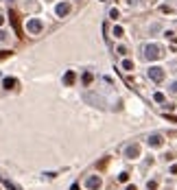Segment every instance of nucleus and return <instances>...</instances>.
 <instances>
[{
    "mask_svg": "<svg viewBox=\"0 0 177 190\" xmlns=\"http://www.w3.org/2000/svg\"><path fill=\"white\" fill-rule=\"evenodd\" d=\"M162 57V48L157 46V44H146L144 46V59H160Z\"/></svg>",
    "mask_w": 177,
    "mask_h": 190,
    "instance_id": "f257e3e1",
    "label": "nucleus"
},
{
    "mask_svg": "<svg viewBox=\"0 0 177 190\" xmlns=\"http://www.w3.org/2000/svg\"><path fill=\"white\" fill-rule=\"evenodd\" d=\"M149 79L155 81V83H162V81H164V68L151 66V68H149Z\"/></svg>",
    "mask_w": 177,
    "mask_h": 190,
    "instance_id": "f03ea898",
    "label": "nucleus"
},
{
    "mask_svg": "<svg viewBox=\"0 0 177 190\" xmlns=\"http://www.w3.org/2000/svg\"><path fill=\"white\" fill-rule=\"evenodd\" d=\"M26 29H29V33H33V35H37L42 29H44V24L40 22V20H31L29 24H26Z\"/></svg>",
    "mask_w": 177,
    "mask_h": 190,
    "instance_id": "7ed1b4c3",
    "label": "nucleus"
},
{
    "mask_svg": "<svg viewBox=\"0 0 177 190\" xmlns=\"http://www.w3.org/2000/svg\"><path fill=\"white\" fill-rule=\"evenodd\" d=\"M164 144V138L160 133H153V135H149V147H162Z\"/></svg>",
    "mask_w": 177,
    "mask_h": 190,
    "instance_id": "20e7f679",
    "label": "nucleus"
},
{
    "mask_svg": "<svg viewBox=\"0 0 177 190\" xmlns=\"http://www.w3.org/2000/svg\"><path fill=\"white\" fill-rule=\"evenodd\" d=\"M85 186H88L90 190H98V188H101V179H98L96 175H92V177H88V182H85Z\"/></svg>",
    "mask_w": 177,
    "mask_h": 190,
    "instance_id": "39448f33",
    "label": "nucleus"
},
{
    "mask_svg": "<svg viewBox=\"0 0 177 190\" xmlns=\"http://www.w3.org/2000/svg\"><path fill=\"white\" fill-rule=\"evenodd\" d=\"M125 155H127V157H131V160L138 157V155H140V147H138V144H131V147H127V149H125Z\"/></svg>",
    "mask_w": 177,
    "mask_h": 190,
    "instance_id": "423d86ee",
    "label": "nucleus"
},
{
    "mask_svg": "<svg viewBox=\"0 0 177 190\" xmlns=\"http://www.w3.org/2000/svg\"><path fill=\"white\" fill-rule=\"evenodd\" d=\"M68 13H70V5H68V2L57 5V15H61V17H63V15H68Z\"/></svg>",
    "mask_w": 177,
    "mask_h": 190,
    "instance_id": "0eeeda50",
    "label": "nucleus"
},
{
    "mask_svg": "<svg viewBox=\"0 0 177 190\" xmlns=\"http://www.w3.org/2000/svg\"><path fill=\"white\" fill-rule=\"evenodd\" d=\"M0 184H2V186H5L7 190H20V188H18V186H15L13 182H9V179H2V177H0Z\"/></svg>",
    "mask_w": 177,
    "mask_h": 190,
    "instance_id": "6e6552de",
    "label": "nucleus"
},
{
    "mask_svg": "<svg viewBox=\"0 0 177 190\" xmlns=\"http://www.w3.org/2000/svg\"><path fill=\"white\" fill-rule=\"evenodd\" d=\"M74 79H77V77H74V72L70 70V72H66V77H63V83H66V85H72Z\"/></svg>",
    "mask_w": 177,
    "mask_h": 190,
    "instance_id": "1a4fd4ad",
    "label": "nucleus"
},
{
    "mask_svg": "<svg viewBox=\"0 0 177 190\" xmlns=\"http://www.w3.org/2000/svg\"><path fill=\"white\" fill-rule=\"evenodd\" d=\"M15 83H18V81H15V79H11V77H9V79H5V87H7V90H11Z\"/></svg>",
    "mask_w": 177,
    "mask_h": 190,
    "instance_id": "9d476101",
    "label": "nucleus"
},
{
    "mask_svg": "<svg viewBox=\"0 0 177 190\" xmlns=\"http://www.w3.org/2000/svg\"><path fill=\"white\" fill-rule=\"evenodd\" d=\"M123 70H134V61L131 59H125L123 61Z\"/></svg>",
    "mask_w": 177,
    "mask_h": 190,
    "instance_id": "9b49d317",
    "label": "nucleus"
},
{
    "mask_svg": "<svg viewBox=\"0 0 177 190\" xmlns=\"http://www.w3.org/2000/svg\"><path fill=\"white\" fill-rule=\"evenodd\" d=\"M114 35L116 37H123V26H114Z\"/></svg>",
    "mask_w": 177,
    "mask_h": 190,
    "instance_id": "f8f14e48",
    "label": "nucleus"
},
{
    "mask_svg": "<svg viewBox=\"0 0 177 190\" xmlns=\"http://www.w3.org/2000/svg\"><path fill=\"white\" fill-rule=\"evenodd\" d=\"M153 98H155L157 103H164V94H160V92H157V94H153Z\"/></svg>",
    "mask_w": 177,
    "mask_h": 190,
    "instance_id": "ddd939ff",
    "label": "nucleus"
},
{
    "mask_svg": "<svg viewBox=\"0 0 177 190\" xmlns=\"http://www.w3.org/2000/svg\"><path fill=\"white\" fill-rule=\"evenodd\" d=\"M127 179H129V175H127V173H120V175H118V182H123V184H125Z\"/></svg>",
    "mask_w": 177,
    "mask_h": 190,
    "instance_id": "4468645a",
    "label": "nucleus"
},
{
    "mask_svg": "<svg viewBox=\"0 0 177 190\" xmlns=\"http://www.w3.org/2000/svg\"><path fill=\"white\" fill-rule=\"evenodd\" d=\"M9 55H11V50H0V59H2V57H9Z\"/></svg>",
    "mask_w": 177,
    "mask_h": 190,
    "instance_id": "2eb2a0df",
    "label": "nucleus"
},
{
    "mask_svg": "<svg viewBox=\"0 0 177 190\" xmlns=\"http://www.w3.org/2000/svg\"><path fill=\"white\" fill-rule=\"evenodd\" d=\"M146 188H149V190H155V188H157V184H155V182H149V184H146Z\"/></svg>",
    "mask_w": 177,
    "mask_h": 190,
    "instance_id": "dca6fc26",
    "label": "nucleus"
},
{
    "mask_svg": "<svg viewBox=\"0 0 177 190\" xmlns=\"http://www.w3.org/2000/svg\"><path fill=\"white\" fill-rule=\"evenodd\" d=\"M109 15H111V17L116 20V17H118V9H111V11H109Z\"/></svg>",
    "mask_w": 177,
    "mask_h": 190,
    "instance_id": "f3484780",
    "label": "nucleus"
},
{
    "mask_svg": "<svg viewBox=\"0 0 177 190\" xmlns=\"http://www.w3.org/2000/svg\"><path fill=\"white\" fill-rule=\"evenodd\" d=\"M171 173H173V175H177V164H175V166L171 168Z\"/></svg>",
    "mask_w": 177,
    "mask_h": 190,
    "instance_id": "a211bd4d",
    "label": "nucleus"
},
{
    "mask_svg": "<svg viewBox=\"0 0 177 190\" xmlns=\"http://www.w3.org/2000/svg\"><path fill=\"white\" fill-rule=\"evenodd\" d=\"M173 92L177 94V81H175V83H173Z\"/></svg>",
    "mask_w": 177,
    "mask_h": 190,
    "instance_id": "6ab92c4d",
    "label": "nucleus"
},
{
    "mask_svg": "<svg viewBox=\"0 0 177 190\" xmlns=\"http://www.w3.org/2000/svg\"><path fill=\"white\" fill-rule=\"evenodd\" d=\"M70 190H79V186H77V184H72V188H70Z\"/></svg>",
    "mask_w": 177,
    "mask_h": 190,
    "instance_id": "aec40b11",
    "label": "nucleus"
},
{
    "mask_svg": "<svg viewBox=\"0 0 177 190\" xmlns=\"http://www.w3.org/2000/svg\"><path fill=\"white\" fill-rule=\"evenodd\" d=\"M127 190H136V186H127Z\"/></svg>",
    "mask_w": 177,
    "mask_h": 190,
    "instance_id": "412c9836",
    "label": "nucleus"
},
{
    "mask_svg": "<svg viewBox=\"0 0 177 190\" xmlns=\"http://www.w3.org/2000/svg\"><path fill=\"white\" fill-rule=\"evenodd\" d=\"M0 24H2V17H0Z\"/></svg>",
    "mask_w": 177,
    "mask_h": 190,
    "instance_id": "4be33fe9",
    "label": "nucleus"
}]
</instances>
